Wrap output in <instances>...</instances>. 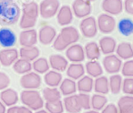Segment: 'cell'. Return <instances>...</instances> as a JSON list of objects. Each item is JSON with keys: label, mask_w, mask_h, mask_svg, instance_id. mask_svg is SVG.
I'll list each match as a JSON object with an SVG mask.
<instances>
[{"label": "cell", "mask_w": 133, "mask_h": 113, "mask_svg": "<svg viewBox=\"0 0 133 113\" xmlns=\"http://www.w3.org/2000/svg\"><path fill=\"white\" fill-rule=\"evenodd\" d=\"M80 31L86 37H94L97 35L98 28H97V22L95 17H87L80 22Z\"/></svg>", "instance_id": "5b68a950"}, {"label": "cell", "mask_w": 133, "mask_h": 113, "mask_svg": "<svg viewBox=\"0 0 133 113\" xmlns=\"http://www.w3.org/2000/svg\"><path fill=\"white\" fill-rule=\"evenodd\" d=\"M122 62L119 58L115 55H109L103 59V67L108 73L115 74L118 73L121 69Z\"/></svg>", "instance_id": "8fae6325"}, {"label": "cell", "mask_w": 133, "mask_h": 113, "mask_svg": "<svg viewBox=\"0 0 133 113\" xmlns=\"http://www.w3.org/2000/svg\"><path fill=\"white\" fill-rule=\"evenodd\" d=\"M20 17V8L14 0H0V25L11 26Z\"/></svg>", "instance_id": "6da1fadb"}, {"label": "cell", "mask_w": 133, "mask_h": 113, "mask_svg": "<svg viewBox=\"0 0 133 113\" xmlns=\"http://www.w3.org/2000/svg\"><path fill=\"white\" fill-rule=\"evenodd\" d=\"M17 37L13 30L8 28H0V46L3 48H11L15 46Z\"/></svg>", "instance_id": "7c38bea8"}, {"label": "cell", "mask_w": 133, "mask_h": 113, "mask_svg": "<svg viewBox=\"0 0 133 113\" xmlns=\"http://www.w3.org/2000/svg\"><path fill=\"white\" fill-rule=\"evenodd\" d=\"M77 96H78V99L80 104L81 109H90V97L87 93H79Z\"/></svg>", "instance_id": "f35d334b"}, {"label": "cell", "mask_w": 133, "mask_h": 113, "mask_svg": "<svg viewBox=\"0 0 133 113\" xmlns=\"http://www.w3.org/2000/svg\"><path fill=\"white\" fill-rule=\"evenodd\" d=\"M73 20L72 10L69 6H63L57 12V22L60 26H68Z\"/></svg>", "instance_id": "ac0fdd59"}, {"label": "cell", "mask_w": 133, "mask_h": 113, "mask_svg": "<svg viewBox=\"0 0 133 113\" xmlns=\"http://www.w3.org/2000/svg\"><path fill=\"white\" fill-rule=\"evenodd\" d=\"M45 83L50 88H56L60 85L61 80H62V75L57 71H48L44 77Z\"/></svg>", "instance_id": "d4e9b609"}, {"label": "cell", "mask_w": 133, "mask_h": 113, "mask_svg": "<svg viewBox=\"0 0 133 113\" xmlns=\"http://www.w3.org/2000/svg\"><path fill=\"white\" fill-rule=\"evenodd\" d=\"M85 54L89 59L96 60L100 57V49L96 42H89L85 46Z\"/></svg>", "instance_id": "f1b7e54d"}, {"label": "cell", "mask_w": 133, "mask_h": 113, "mask_svg": "<svg viewBox=\"0 0 133 113\" xmlns=\"http://www.w3.org/2000/svg\"><path fill=\"white\" fill-rule=\"evenodd\" d=\"M108 102V99L104 95L101 94H94L91 98L90 105L94 110H101L104 109Z\"/></svg>", "instance_id": "836d02e7"}, {"label": "cell", "mask_w": 133, "mask_h": 113, "mask_svg": "<svg viewBox=\"0 0 133 113\" xmlns=\"http://www.w3.org/2000/svg\"><path fill=\"white\" fill-rule=\"evenodd\" d=\"M84 113H98L97 110H88V111H86V112H84Z\"/></svg>", "instance_id": "816d5d0a"}, {"label": "cell", "mask_w": 133, "mask_h": 113, "mask_svg": "<svg viewBox=\"0 0 133 113\" xmlns=\"http://www.w3.org/2000/svg\"><path fill=\"white\" fill-rule=\"evenodd\" d=\"M98 46L104 54L109 55L116 50V41L111 37H103L99 40Z\"/></svg>", "instance_id": "44dd1931"}, {"label": "cell", "mask_w": 133, "mask_h": 113, "mask_svg": "<svg viewBox=\"0 0 133 113\" xmlns=\"http://www.w3.org/2000/svg\"><path fill=\"white\" fill-rule=\"evenodd\" d=\"M32 67H33L34 70L37 73L43 74V73H46V71H48V69H49V64H48V60L46 58H40L34 61Z\"/></svg>", "instance_id": "d590c367"}, {"label": "cell", "mask_w": 133, "mask_h": 113, "mask_svg": "<svg viewBox=\"0 0 133 113\" xmlns=\"http://www.w3.org/2000/svg\"><path fill=\"white\" fill-rule=\"evenodd\" d=\"M18 113H32V110L28 107H18Z\"/></svg>", "instance_id": "bcb514c9"}, {"label": "cell", "mask_w": 133, "mask_h": 113, "mask_svg": "<svg viewBox=\"0 0 133 113\" xmlns=\"http://www.w3.org/2000/svg\"><path fill=\"white\" fill-rule=\"evenodd\" d=\"M124 6H125V10L128 14L133 15V0H125Z\"/></svg>", "instance_id": "f6af8a7d"}, {"label": "cell", "mask_w": 133, "mask_h": 113, "mask_svg": "<svg viewBox=\"0 0 133 113\" xmlns=\"http://www.w3.org/2000/svg\"><path fill=\"white\" fill-rule=\"evenodd\" d=\"M37 42V33L36 29H26L19 35V43L23 46H34Z\"/></svg>", "instance_id": "4fadbf2b"}, {"label": "cell", "mask_w": 133, "mask_h": 113, "mask_svg": "<svg viewBox=\"0 0 133 113\" xmlns=\"http://www.w3.org/2000/svg\"><path fill=\"white\" fill-rule=\"evenodd\" d=\"M58 37H60L61 40L66 46H69V45L74 44L75 42L78 40L79 33L74 26H66V28H63L61 29V32L58 35Z\"/></svg>", "instance_id": "9c48e42d"}, {"label": "cell", "mask_w": 133, "mask_h": 113, "mask_svg": "<svg viewBox=\"0 0 133 113\" xmlns=\"http://www.w3.org/2000/svg\"><path fill=\"white\" fill-rule=\"evenodd\" d=\"M58 0H43L39 6V13L43 18H51L58 12Z\"/></svg>", "instance_id": "277c9868"}, {"label": "cell", "mask_w": 133, "mask_h": 113, "mask_svg": "<svg viewBox=\"0 0 133 113\" xmlns=\"http://www.w3.org/2000/svg\"><path fill=\"white\" fill-rule=\"evenodd\" d=\"M68 59L74 63H80L85 59V51L80 45H73L69 46L66 51Z\"/></svg>", "instance_id": "30bf717a"}, {"label": "cell", "mask_w": 133, "mask_h": 113, "mask_svg": "<svg viewBox=\"0 0 133 113\" xmlns=\"http://www.w3.org/2000/svg\"><path fill=\"white\" fill-rule=\"evenodd\" d=\"M122 75L128 78L133 77V60H128L123 64L121 69Z\"/></svg>", "instance_id": "ab89813d"}, {"label": "cell", "mask_w": 133, "mask_h": 113, "mask_svg": "<svg viewBox=\"0 0 133 113\" xmlns=\"http://www.w3.org/2000/svg\"><path fill=\"white\" fill-rule=\"evenodd\" d=\"M39 53L40 52L37 46H23L19 51L21 58L28 60V61H32L38 58Z\"/></svg>", "instance_id": "7402d4cb"}, {"label": "cell", "mask_w": 133, "mask_h": 113, "mask_svg": "<svg viewBox=\"0 0 133 113\" xmlns=\"http://www.w3.org/2000/svg\"><path fill=\"white\" fill-rule=\"evenodd\" d=\"M94 89L98 94L106 95L109 91V79L106 77H98L94 83Z\"/></svg>", "instance_id": "83f0119b"}, {"label": "cell", "mask_w": 133, "mask_h": 113, "mask_svg": "<svg viewBox=\"0 0 133 113\" xmlns=\"http://www.w3.org/2000/svg\"><path fill=\"white\" fill-rule=\"evenodd\" d=\"M130 108H133V96H131V95H127V96L121 97L118 102V110L130 109Z\"/></svg>", "instance_id": "74e56055"}, {"label": "cell", "mask_w": 133, "mask_h": 113, "mask_svg": "<svg viewBox=\"0 0 133 113\" xmlns=\"http://www.w3.org/2000/svg\"><path fill=\"white\" fill-rule=\"evenodd\" d=\"M118 29L119 33H121L125 37L133 34V21L129 18H123L118 22Z\"/></svg>", "instance_id": "f546056e"}, {"label": "cell", "mask_w": 133, "mask_h": 113, "mask_svg": "<svg viewBox=\"0 0 133 113\" xmlns=\"http://www.w3.org/2000/svg\"><path fill=\"white\" fill-rule=\"evenodd\" d=\"M122 90L127 95H133V78H125L122 82Z\"/></svg>", "instance_id": "60d3db41"}, {"label": "cell", "mask_w": 133, "mask_h": 113, "mask_svg": "<svg viewBox=\"0 0 133 113\" xmlns=\"http://www.w3.org/2000/svg\"><path fill=\"white\" fill-rule=\"evenodd\" d=\"M0 98L5 106L12 107L15 106L18 101V95L17 91L14 90L13 89H6L1 92Z\"/></svg>", "instance_id": "e0dca14e"}, {"label": "cell", "mask_w": 133, "mask_h": 113, "mask_svg": "<svg viewBox=\"0 0 133 113\" xmlns=\"http://www.w3.org/2000/svg\"><path fill=\"white\" fill-rule=\"evenodd\" d=\"M57 35L56 29L51 26H45L41 28L39 30V42L43 45H49L51 42H53L54 38Z\"/></svg>", "instance_id": "2e32d148"}, {"label": "cell", "mask_w": 133, "mask_h": 113, "mask_svg": "<svg viewBox=\"0 0 133 113\" xmlns=\"http://www.w3.org/2000/svg\"><path fill=\"white\" fill-rule=\"evenodd\" d=\"M102 9L111 15H118L123 9L122 0H103Z\"/></svg>", "instance_id": "9a60e30c"}, {"label": "cell", "mask_w": 133, "mask_h": 113, "mask_svg": "<svg viewBox=\"0 0 133 113\" xmlns=\"http://www.w3.org/2000/svg\"><path fill=\"white\" fill-rule=\"evenodd\" d=\"M39 14V6L36 2H29L23 5V15L19 26L24 29L33 28L37 23Z\"/></svg>", "instance_id": "7a4b0ae2"}, {"label": "cell", "mask_w": 133, "mask_h": 113, "mask_svg": "<svg viewBox=\"0 0 133 113\" xmlns=\"http://www.w3.org/2000/svg\"><path fill=\"white\" fill-rule=\"evenodd\" d=\"M73 13L77 17L83 18L91 13V4L87 0H75L72 4Z\"/></svg>", "instance_id": "52a82bcc"}, {"label": "cell", "mask_w": 133, "mask_h": 113, "mask_svg": "<svg viewBox=\"0 0 133 113\" xmlns=\"http://www.w3.org/2000/svg\"><path fill=\"white\" fill-rule=\"evenodd\" d=\"M94 87V82L91 77L83 76L79 78L77 84V89L80 93H89Z\"/></svg>", "instance_id": "4316f807"}, {"label": "cell", "mask_w": 133, "mask_h": 113, "mask_svg": "<svg viewBox=\"0 0 133 113\" xmlns=\"http://www.w3.org/2000/svg\"><path fill=\"white\" fill-rule=\"evenodd\" d=\"M13 69L17 73V74H26L32 69V65L30 61L26 59H17V61L14 63Z\"/></svg>", "instance_id": "1f68e13d"}, {"label": "cell", "mask_w": 133, "mask_h": 113, "mask_svg": "<svg viewBox=\"0 0 133 113\" xmlns=\"http://www.w3.org/2000/svg\"><path fill=\"white\" fill-rule=\"evenodd\" d=\"M21 101L31 110H39L44 106L42 97L38 91L34 89H26L21 92Z\"/></svg>", "instance_id": "3957f363"}, {"label": "cell", "mask_w": 133, "mask_h": 113, "mask_svg": "<svg viewBox=\"0 0 133 113\" xmlns=\"http://www.w3.org/2000/svg\"><path fill=\"white\" fill-rule=\"evenodd\" d=\"M53 48H55L56 50H57V51H62V50L66 49V48H68V46H66V45L61 40L60 37L57 36V37H56L55 41H54Z\"/></svg>", "instance_id": "7bdbcfd3"}, {"label": "cell", "mask_w": 133, "mask_h": 113, "mask_svg": "<svg viewBox=\"0 0 133 113\" xmlns=\"http://www.w3.org/2000/svg\"><path fill=\"white\" fill-rule=\"evenodd\" d=\"M36 113H48L46 110H44V109H39V110H37Z\"/></svg>", "instance_id": "f907efd6"}, {"label": "cell", "mask_w": 133, "mask_h": 113, "mask_svg": "<svg viewBox=\"0 0 133 113\" xmlns=\"http://www.w3.org/2000/svg\"><path fill=\"white\" fill-rule=\"evenodd\" d=\"M0 113H6V106L2 101H0Z\"/></svg>", "instance_id": "c3c4849f"}, {"label": "cell", "mask_w": 133, "mask_h": 113, "mask_svg": "<svg viewBox=\"0 0 133 113\" xmlns=\"http://www.w3.org/2000/svg\"><path fill=\"white\" fill-rule=\"evenodd\" d=\"M119 113H133V108H130V109H121V110H119Z\"/></svg>", "instance_id": "681fc988"}, {"label": "cell", "mask_w": 133, "mask_h": 113, "mask_svg": "<svg viewBox=\"0 0 133 113\" xmlns=\"http://www.w3.org/2000/svg\"><path fill=\"white\" fill-rule=\"evenodd\" d=\"M64 108L69 113H78L81 111V107L77 95H70L64 98Z\"/></svg>", "instance_id": "d6986e66"}, {"label": "cell", "mask_w": 133, "mask_h": 113, "mask_svg": "<svg viewBox=\"0 0 133 113\" xmlns=\"http://www.w3.org/2000/svg\"><path fill=\"white\" fill-rule=\"evenodd\" d=\"M20 85L26 89H38L41 85V78L36 72H28L24 74L20 79Z\"/></svg>", "instance_id": "8992f818"}, {"label": "cell", "mask_w": 133, "mask_h": 113, "mask_svg": "<svg viewBox=\"0 0 133 113\" xmlns=\"http://www.w3.org/2000/svg\"><path fill=\"white\" fill-rule=\"evenodd\" d=\"M43 98L46 102L56 101L61 98V93L57 88H45L43 89Z\"/></svg>", "instance_id": "d6a6232c"}, {"label": "cell", "mask_w": 133, "mask_h": 113, "mask_svg": "<svg viewBox=\"0 0 133 113\" xmlns=\"http://www.w3.org/2000/svg\"><path fill=\"white\" fill-rule=\"evenodd\" d=\"M60 92L62 93L64 96H70V95H74L77 91V85L76 82L71 78H65L62 82H61L60 86Z\"/></svg>", "instance_id": "484cf974"}, {"label": "cell", "mask_w": 133, "mask_h": 113, "mask_svg": "<svg viewBox=\"0 0 133 113\" xmlns=\"http://www.w3.org/2000/svg\"><path fill=\"white\" fill-rule=\"evenodd\" d=\"M6 113H18V107L17 106H12L6 110Z\"/></svg>", "instance_id": "7dc6e473"}, {"label": "cell", "mask_w": 133, "mask_h": 113, "mask_svg": "<svg viewBox=\"0 0 133 113\" xmlns=\"http://www.w3.org/2000/svg\"><path fill=\"white\" fill-rule=\"evenodd\" d=\"M45 107L48 113H63L64 111V105L60 99L46 102Z\"/></svg>", "instance_id": "8d00e7d4"}, {"label": "cell", "mask_w": 133, "mask_h": 113, "mask_svg": "<svg viewBox=\"0 0 133 113\" xmlns=\"http://www.w3.org/2000/svg\"><path fill=\"white\" fill-rule=\"evenodd\" d=\"M84 73H85V69L83 65L79 63L71 64L66 69V75L71 79H79L80 78L83 77Z\"/></svg>", "instance_id": "603a6c76"}, {"label": "cell", "mask_w": 133, "mask_h": 113, "mask_svg": "<svg viewBox=\"0 0 133 113\" xmlns=\"http://www.w3.org/2000/svg\"><path fill=\"white\" fill-rule=\"evenodd\" d=\"M49 64L56 71H64L68 69V59L61 55H52L49 58Z\"/></svg>", "instance_id": "ffe728a7"}, {"label": "cell", "mask_w": 133, "mask_h": 113, "mask_svg": "<svg viewBox=\"0 0 133 113\" xmlns=\"http://www.w3.org/2000/svg\"><path fill=\"white\" fill-rule=\"evenodd\" d=\"M87 1H89V2H92V1H95V0H87Z\"/></svg>", "instance_id": "f5cc1de1"}, {"label": "cell", "mask_w": 133, "mask_h": 113, "mask_svg": "<svg viewBox=\"0 0 133 113\" xmlns=\"http://www.w3.org/2000/svg\"><path fill=\"white\" fill-rule=\"evenodd\" d=\"M18 58V52L15 48L3 49L0 51V64L4 67H9Z\"/></svg>", "instance_id": "5bb4252c"}, {"label": "cell", "mask_w": 133, "mask_h": 113, "mask_svg": "<svg viewBox=\"0 0 133 113\" xmlns=\"http://www.w3.org/2000/svg\"><path fill=\"white\" fill-rule=\"evenodd\" d=\"M86 70L88 74L93 78H98L103 73V69L100 64L95 60H91L86 64Z\"/></svg>", "instance_id": "4dcf8cb0"}, {"label": "cell", "mask_w": 133, "mask_h": 113, "mask_svg": "<svg viewBox=\"0 0 133 113\" xmlns=\"http://www.w3.org/2000/svg\"><path fill=\"white\" fill-rule=\"evenodd\" d=\"M102 113H118V109L115 104H109L104 107Z\"/></svg>", "instance_id": "ee69618b"}, {"label": "cell", "mask_w": 133, "mask_h": 113, "mask_svg": "<svg viewBox=\"0 0 133 113\" xmlns=\"http://www.w3.org/2000/svg\"><path fill=\"white\" fill-rule=\"evenodd\" d=\"M117 54L122 59H129L133 58V48L128 42H122L117 46Z\"/></svg>", "instance_id": "cb8c5ba5"}, {"label": "cell", "mask_w": 133, "mask_h": 113, "mask_svg": "<svg viewBox=\"0 0 133 113\" xmlns=\"http://www.w3.org/2000/svg\"><path fill=\"white\" fill-rule=\"evenodd\" d=\"M10 78L6 73L0 72V90H4L9 86Z\"/></svg>", "instance_id": "b9f144b4"}, {"label": "cell", "mask_w": 133, "mask_h": 113, "mask_svg": "<svg viewBox=\"0 0 133 113\" xmlns=\"http://www.w3.org/2000/svg\"><path fill=\"white\" fill-rule=\"evenodd\" d=\"M109 89L112 94H118L121 89L122 78L119 75H113L109 78Z\"/></svg>", "instance_id": "e575fe53"}, {"label": "cell", "mask_w": 133, "mask_h": 113, "mask_svg": "<svg viewBox=\"0 0 133 113\" xmlns=\"http://www.w3.org/2000/svg\"><path fill=\"white\" fill-rule=\"evenodd\" d=\"M98 26L100 32L104 34H109L115 29L116 21L108 14H101L98 18Z\"/></svg>", "instance_id": "ba28073f"}]
</instances>
